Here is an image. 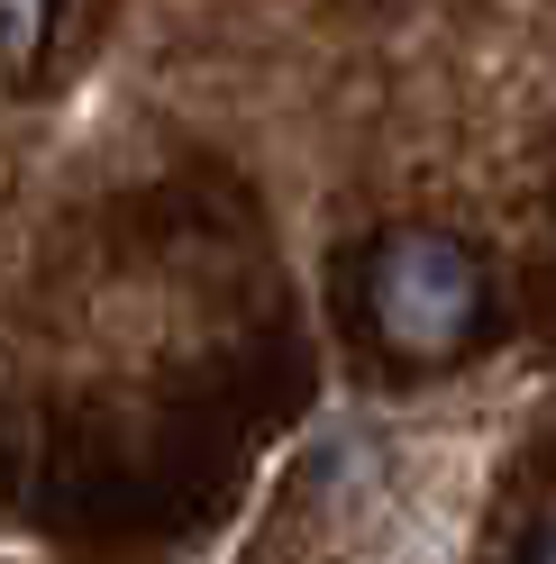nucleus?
<instances>
[{
  "label": "nucleus",
  "mask_w": 556,
  "mask_h": 564,
  "mask_svg": "<svg viewBox=\"0 0 556 564\" xmlns=\"http://www.w3.org/2000/svg\"><path fill=\"white\" fill-rule=\"evenodd\" d=\"M365 310H374L393 356L447 365L483 319V264L438 228H393L365 264Z\"/></svg>",
  "instance_id": "1"
},
{
  "label": "nucleus",
  "mask_w": 556,
  "mask_h": 564,
  "mask_svg": "<svg viewBox=\"0 0 556 564\" xmlns=\"http://www.w3.org/2000/svg\"><path fill=\"white\" fill-rule=\"evenodd\" d=\"M38 46H46V0H0V55L19 64H38Z\"/></svg>",
  "instance_id": "2"
},
{
  "label": "nucleus",
  "mask_w": 556,
  "mask_h": 564,
  "mask_svg": "<svg viewBox=\"0 0 556 564\" xmlns=\"http://www.w3.org/2000/svg\"><path fill=\"white\" fill-rule=\"evenodd\" d=\"M530 564H556V510H547V528H538V555Z\"/></svg>",
  "instance_id": "3"
}]
</instances>
